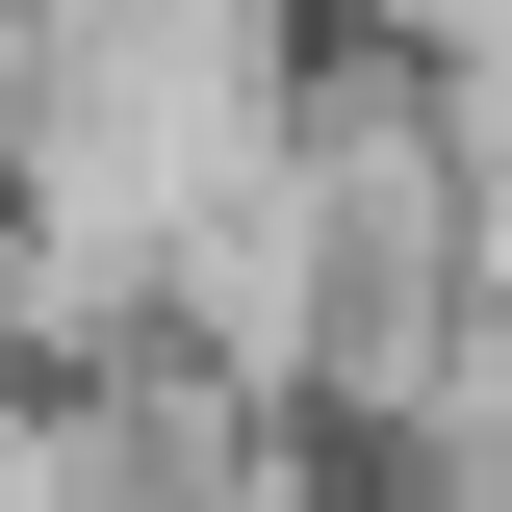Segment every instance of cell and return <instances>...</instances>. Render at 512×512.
I'll use <instances>...</instances> for the list:
<instances>
[{
    "mask_svg": "<svg viewBox=\"0 0 512 512\" xmlns=\"http://www.w3.org/2000/svg\"><path fill=\"white\" fill-rule=\"evenodd\" d=\"M436 436H512V154H487V231H461V359H436Z\"/></svg>",
    "mask_w": 512,
    "mask_h": 512,
    "instance_id": "1",
    "label": "cell"
}]
</instances>
